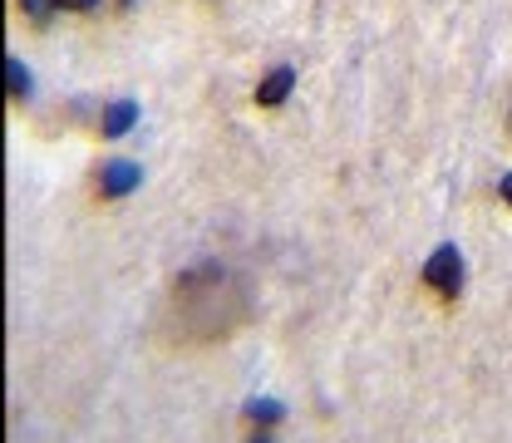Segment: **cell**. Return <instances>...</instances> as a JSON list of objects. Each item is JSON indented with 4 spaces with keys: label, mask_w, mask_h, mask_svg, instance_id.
Returning <instances> with one entry per match:
<instances>
[{
    "label": "cell",
    "mask_w": 512,
    "mask_h": 443,
    "mask_svg": "<svg viewBox=\"0 0 512 443\" xmlns=\"http://www.w3.org/2000/svg\"><path fill=\"white\" fill-rule=\"evenodd\" d=\"M508 133H512V89H508Z\"/></svg>",
    "instance_id": "30bf717a"
},
{
    "label": "cell",
    "mask_w": 512,
    "mask_h": 443,
    "mask_svg": "<svg viewBox=\"0 0 512 443\" xmlns=\"http://www.w3.org/2000/svg\"><path fill=\"white\" fill-rule=\"evenodd\" d=\"M5 74H10V94L20 99V94L30 89V74H25V64H20V60H5Z\"/></svg>",
    "instance_id": "8992f818"
},
{
    "label": "cell",
    "mask_w": 512,
    "mask_h": 443,
    "mask_svg": "<svg viewBox=\"0 0 512 443\" xmlns=\"http://www.w3.org/2000/svg\"><path fill=\"white\" fill-rule=\"evenodd\" d=\"M119 5H128V0H119Z\"/></svg>",
    "instance_id": "8fae6325"
},
{
    "label": "cell",
    "mask_w": 512,
    "mask_h": 443,
    "mask_svg": "<svg viewBox=\"0 0 512 443\" xmlns=\"http://www.w3.org/2000/svg\"><path fill=\"white\" fill-rule=\"evenodd\" d=\"M55 5H60V10H94L99 0H55Z\"/></svg>",
    "instance_id": "ba28073f"
},
{
    "label": "cell",
    "mask_w": 512,
    "mask_h": 443,
    "mask_svg": "<svg viewBox=\"0 0 512 443\" xmlns=\"http://www.w3.org/2000/svg\"><path fill=\"white\" fill-rule=\"evenodd\" d=\"M291 84H296V69H271L261 84H256V104L261 109H276V104H286V94H291Z\"/></svg>",
    "instance_id": "277c9868"
},
{
    "label": "cell",
    "mask_w": 512,
    "mask_h": 443,
    "mask_svg": "<svg viewBox=\"0 0 512 443\" xmlns=\"http://www.w3.org/2000/svg\"><path fill=\"white\" fill-rule=\"evenodd\" d=\"M133 119H138V109H133L128 99H119V104H109V109L99 114V133H104V138H119V133L133 128Z\"/></svg>",
    "instance_id": "5b68a950"
},
{
    "label": "cell",
    "mask_w": 512,
    "mask_h": 443,
    "mask_svg": "<svg viewBox=\"0 0 512 443\" xmlns=\"http://www.w3.org/2000/svg\"><path fill=\"white\" fill-rule=\"evenodd\" d=\"M252 316V291L237 271L207 261V266H192L183 271L163 306H158V340L168 350H207V345H222L232 340Z\"/></svg>",
    "instance_id": "6da1fadb"
},
{
    "label": "cell",
    "mask_w": 512,
    "mask_h": 443,
    "mask_svg": "<svg viewBox=\"0 0 512 443\" xmlns=\"http://www.w3.org/2000/svg\"><path fill=\"white\" fill-rule=\"evenodd\" d=\"M498 197H503V202H508V207H512V173H508V178H503V183H498Z\"/></svg>",
    "instance_id": "9c48e42d"
},
{
    "label": "cell",
    "mask_w": 512,
    "mask_h": 443,
    "mask_svg": "<svg viewBox=\"0 0 512 443\" xmlns=\"http://www.w3.org/2000/svg\"><path fill=\"white\" fill-rule=\"evenodd\" d=\"M20 5H25L35 20H45V5H55V0H20Z\"/></svg>",
    "instance_id": "52a82bcc"
},
{
    "label": "cell",
    "mask_w": 512,
    "mask_h": 443,
    "mask_svg": "<svg viewBox=\"0 0 512 443\" xmlns=\"http://www.w3.org/2000/svg\"><path fill=\"white\" fill-rule=\"evenodd\" d=\"M138 183H143V168H138V163L104 158V168H99V192H104V197H128Z\"/></svg>",
    "instance_id": "3957f363"
},
{
    "label": "cell",
    "mask_w": 512,
    "mask_h": 443,
    "mask_svg": "<svg viewBox=\"0 0 512 443\" xmlns=\"http://www.w3.org/2000/svg\"><path fill=\"white\" fill-rule=\"evenodd\" d=\"M424 286H434L444 301H453L458 291H463V256H458V247H439V252L424 261Z\"/></svg>",
    "instance_id": "7a4b0ae2"
}]
</instances>
